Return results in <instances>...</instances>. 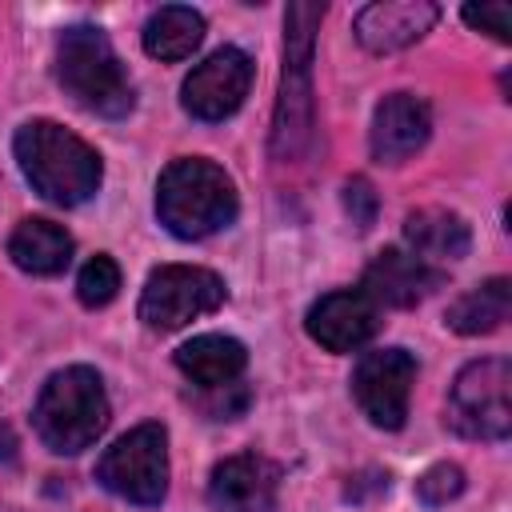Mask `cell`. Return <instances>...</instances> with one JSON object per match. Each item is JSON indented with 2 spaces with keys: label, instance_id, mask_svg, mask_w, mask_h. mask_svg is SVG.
Segmentation results:
<instances>
[{
  "label": "cell",
  "instance_id": "1",
  "mask_svg": "<svg viewBox=\"0 0 512 512\" xmlns=\"http://www.w3.org/2000/svg\"><path fill=\"white\" fill-rule=\"evenodd\" d=\"M12 152H16V164H20L24 180L32 184V192H40L44 200H52L60 208H76V204L92 200L104 180V164H100L96 148L84 144L76 132L60 128L56 120L20 124Z\"/></svg>",
  "mask_w": 512,
  "mask_h": 512
},
{
  "label": "cell",
  "instance_id": "2",
  "mask_svg": "<svg viewBox=\"0 0 512 512\" xmlns=\"http://www.w3.org/2000/svg\"><path fill=\"white\" fill-rule=\"evenodd\" d=\"M240 212L232 176L204 160L184 156L172 160L156 180V216L176 240H204L224 232Z\"/></svg>",
  "mask_w": 512,
  "mask_h": 512
},
{
  "label": "cell",
  "instance_id": "3",
  "mask_svg": "<svg viewBox=\"0 0 512 512\" xmlns=\"http://www.w3.org/2000/svg\"><path fill=\"white\" fill-rule=\"evenodd\" d=\"M56 80L88 112L120 120L132 112V80L96 24H72L56 40Z\"/></svg>",
  "mask_w": 512,
  "mask_h": 512
},
{
  "label": "cell",
  "instance_id": "4",
  "mask_svg": "<svg viewBox=\"0 0 512 512\" xmlns=\"http://www.w3.org/2000/svg\"><path fill=\"white\" fill-rule=\"evenodd\" d=\"M324 4L296 0L284 12V72L272 116V160H296L312 140V44Z\"/></svg>",
  "mask_w": 512,
  "mask_h": 512
},
{
  "label": "cell",
  "instance_id": "5",
  "mask_svg": "<svg viewBox=\"0 0 512 512\" xmlns=\"http://www.w3.org/2000/svg\"><path fill=\"white\" fill-rule=\"evenodd\" d=\"M32 424H36V436L60 456H76L92 448L96 436L108 428L104 380L88 364L52 372L36 396Z\"/></svg>",
  "mask_w": 512,
  "mask_h": 512
},
{
  "label": "cell",
  "instance_id": "6",
  "mask_svg": "<svg viewBox=\"0 0 512 512\" xmlns=\"http://www.w3.org/2000/svg\"><path fill=\"white\" fill-rule=\"evenodd\" d=\"M512 364L484 356L460 368L448 392V424L468 440H504L512 432Z\"/></svg>",
  "mask_w": 512,
  "mask_h": 512
},
{
  "label": "cell",
  "instance_id": "7",
  "mask_svg": "<svg viewBox=\"0 0 512 512\" xmlns=\"http://www.w3.org/2000/svg\"><path fill=\"white\" fill-rule=\"evenodd\" d=\"M96 480L128 504H160L168 492V432L164 424H136L96 464Z\"/></svg>",
  "mask_w": 512,
  "mask_h": 512
},
{
  "label": "cell",
  "instance_id": "8",
  "mask_svg": "<svg viewBox=\"0 0 512 512\" xmlns=\"http://www.w3.org/2000/svg\"><path fill=\"white\" fill-rule=\"evenodd\" d=\"M228 288L212 268L196 264H160L148 272L140 292V320L156 332H176L224 304Z\"/></svg>",
  "mask_w": 512,
  "mask_h": 512
},
{
  "label": "cell",
  "instance_id": "9",
  "mask_svg": "<svg viewBox=\"0 0 512 512\" xmlns=\"http://www.w3.org/2000/svg\"><path fill=\"white\" fill-rule=\"evenodd\" d=\"M412 384H416V360L404 348H372L360 356L352 372V396L360 412L376 428H388V432L404 428Z\"/></svg>",
  "mask_w": 512,
  "mask_h": 512
},
{
  "label": "cell",
  "instance_id": "10",
  "mask_svg": "<svg viewBox=\"0 0 512 512\" xmlns=\"http://www.w3.org/2000/svg\"><path fill=\"white\" fill-rule=\"evenodd\" d=\"M248 88H252V56L244 48L224 44L184 76L180 104H184L188 116H196L204 124H216V120L232 116L244 104Z\"/></svg>",
  "mask_w": 512,
  "mask_h": 512
},
{
  "label": "cell",
  "instance_id": "11",
  "mask_svg": "<svg viewBox=\"0 0 512 512\" xmlns=\"http://www.w3.org/2000/svg\"><path fill=\"white\" fill-rule=\"evenodd\" d=\"M280 492V464L260 452H236L208 476L212 512H268Z\"/></svg>",
  "mask_w": 512,
  "mask_h": 512
},
{
  "label": "cell",
  "instance_id": "12",
  "mask_svg": "<svg viewBox=\"0 0 512 512\" xmlns=\"http://www.w3.org/2000/svg\"><path fill=\"white\" fill-rule=\"evenodd\" d=\"M308 336L328 352H356L380 328V308L360 288H336L320 296L304 316Z\"/></svg>",
  "mask_w": 512,
  "mask_h": 512
},
{
  "label": "cell",
  "instance_id": "13",
  "mask_svg": "<svg viewBox=\"0 0 512 512\" xmlns=\"http://www.w3.org/2000/svg\"><path fill=\"white\" fill-rule=\"evenodd\" d=\"M440 284H444V272L432 268L428 260H420V256H412L404 248H384L364 268L360 292L376 308H412L424 296H432Z\"/></svg>",
  "mask_w": 512,
  "mask_h": 512
},
{
  "label": "cell",
  "instance_id": "14",
  "mask_svg": "<svg viewBox=\"0 0 512 512\" xmlns=\"http://www.w3.org/2000/svg\"><path fill=\"white\" fill-rule=\"evenodd\" d=\"M432 132V112L428 104L416 96V92H392L376 104L372 112V132H368V144H372V156L380 164H404L412 152L424 148Z\"/></svg>",
  "mask_w": 512,
  "mask_h": 512
},
{
  "label": "cell",
  "instance_id": "15",
  "mask_svg": "<svg viewBox=\"0 0 512 512\" xmlns=\"http://www.w3.org/2000/svg\"><path fill=\"white\" fill-rule=\"evenodd\" d=\"M436 20H440V8L428 0H376L356 12L352 28L368 52H400L416 44Z\"/></svg>",
  "mask_w": 512,
  "mask_h": 512
},
{
  "label": "cell",
  "instance_id": "16",
  "mask_svg": "<svg viewBox=\"0 0 512 512\" xmlns=\"http://www.w3.org/2000/svg\"><path fill=\"white\" fill-rule=\"evenodd\" d=\"M244 364H248L244 344L236 336H224V332H204V336H192L188 344L176 348V368L208 392L224 388V384H236Z\"/></svg>",
  "mask_w": 512,
  "mask_h": 512
},
{
  "label": "cell",
  "instance_id": "17",
  "mask_svg": "<svg viewBox=\"0 0 512 512\" xmlns=\"http://www.w3.org/2000/svg\"><path fill=\"white\" fill-rule=\"evenodd\" d=\"M404 240L420 260H464L472 248V228L452 208H416L404 216Z\"/></svg>",
  "mask_w": 512,
  "mask_h": 512
},
{
  "label": "cell",
  "instance_id": "18",
  "mask_svg": "<svg viewBox=\"0 0 512 512\" xmlns=\"http://www.w3.org/2000/svg\"><path fill=\"white\" fill-rule=\"evenodd\" d=\"M8 256L20 272H32V276H56L68 268L72 260V236L52 224V220H40V216H28L12 228L8 236Z\"/></svg>",
  "mask_w": 512,
  "mask_h": 512
},
{
  "label": "cell",
  "instance_id": "19",
  "mask_svg": "<svg viewBox=\"0 0 512 512\" xmlns=\"http://www.w3.org/2000/svg\"><path fill=\"white\" fill-rule=\"evenodd\" d=\"M204 40V16L188 4H164L144 20V52L156 60H184Z\"/></svg>",
  "mask_w": 512,
  "mask_h": 512
},
{
  "label": "cell",
  "instance_id": "20",
  "mask_svg": "<svg viewBox=\"0 0 512 512\" xmlns=\"http://www.w3.org/2000/svg\"><path fill=\"white\" fill-rule=\"evenodd\" d=\"M508 312H512V280L508 276H492L480 288L464 292L448 308L444 324L452 332H460V336H488L508 320Z\"/></svg>",
  "mask_w": 512,
  "mask_h": 512
},
{
  "label": "cell",
  "instance_id": "21",
  "mask_svg": "<svg viewBox=\"0 0 512 512\" xmlns=\"http://www.w3.org/2000/svg\"><path fill=\"white\" fill-rule=\"evenodd\" d=\"M116 292H120V268H116L112 256L96 252L76 276V296H80L84 308H104V304L116 300Z\"/></svg>",
  "mask_w": 512,
  "mask_h": 512
},
{
  "label": "cell",
  "instance_id": "22",
  "mask_svg": "<svg viewBox=\"0 0 512 512\" xmlns=\"http://www.w3.org/2000/svg\"><path fill=\"white\" fill-rule=\"evenodd\" d=\"M464 492V468L460 464H432L420 480H416V496H420V504H428V508H444L448 500H456Z\"/></svg>",
  "mask_w": 512,
  "mask_h": 512
},
{
  "label": "cell",
  "instance_id": "23",
  "mask_svg": "<svg viewBox=\"0 0 512 512\" xmlns=\"http://www.w3.org/2000/svg\"><path fill=\"white\" fill-rule=\"evenodd\" d=\"M460 16H464V24L488 32L500 44H508V36H512V8L508 4H480V8L468 4V8H460Z\"/></svg>",
  "mask_w": 512,
  "mask_h": 512
},
{
  "label": "cell",
  "instance_id": "24",
  "mask_svg": "<svg viewBox=\"0 0 512 512\" xmlns=\"http://www.w3.org/2000/svg\"><path fill=\"white\" fill-rule=\"evenodd\" d=\"M376 192H372V184L364 180V176H352L348 184H344V212H348V220L364 232V228H372V220H376Z\"/></svg>",
  "mask_w": 512,
  "mask_h": 512
},
{
  "label": "cell",
  "instance_id": "25",
  "mask_svg": "<svg viewBox=\"0 0 512 512\" xmlns=\"http://www.w3.org/2000/svg\"><path fill=\"white\" fill-rule=\"evenodd\" d=\"M16 456V436L8 432V424H0V460H12Z\"/></svg>",
  "mask_w": 512,
  "mask_h": 512
}]
</instances>
